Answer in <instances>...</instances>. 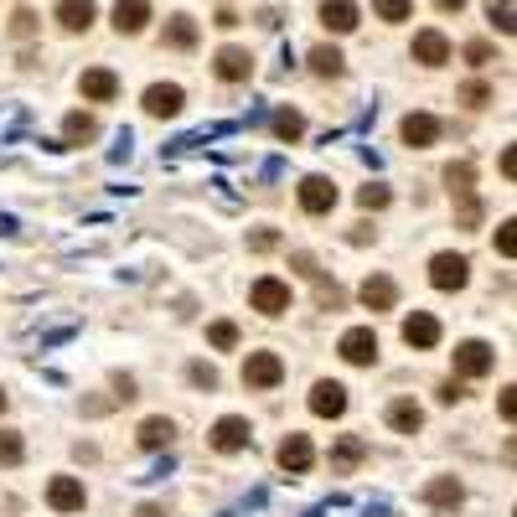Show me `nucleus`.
Segmentation results:
<instances>
[{"mask_svg": "<svg viewBox=\"0 0 517 517\" xmlns=\"http://www.w3.org/2000/svg\"><path fill=\"white\" fill-rule=\"evenodd\" d=\"M497 254H507V259L517 254V233H512V223H502V228H497Z\"/></svg>", "mask_w": 517, "mask_h": 517, "instance_id": "obj_41", "label": "nucleus"}, {"mask_svg": "<svg viewBox=\"0 0 517 517\" xmlns=\"http://www.w3.org/2000/svg\"><path fill=\"white\" fill-rule=\"evenodd\" d=\"M78 88H83V99H94V104H109V99L119 94V78H114L109 68H88V73L78 78Z\"/></svg>", "mask_w": 517, "mask_h": 517, "instance_id": "obj_20", "label": "nucleus"}, {"mask_svg": "<svg viewBox=\"0 0 517 517\" xmlns=\"http://www.w3.org/2000/svg\"><path fill=\"white\" fill-rule=\"evenodd\" d=\"M249 249H254V254H275V249H280V233H275V228H259V233L249 238Z\"/></svg>", "mask_w": 517, "mask_h": 517, "instance_id": "obj_38", "label": "nucleus"}, {"mask_svg": "<svg viewBox=\"0 0 517 517\" xmlns=\"http://www.w3.org/2000/svg\"><path fill=\"white\" fill-rule=\"evenodd\" d=\"M497 368V352L486 342H461L455 347V378H486Z\"/></svg>", "mask_w": 517, "mask_h": 517, "instance_id": "obj_6", "label": "nucleus"}, {"mask_svg": "<svg viewBox=\"0 0 517 517\" xmlns=\"http://www.w3.org/2000/svg\"><path fill=\"white\" fill-rule=\"evenodd\" d=\"M187 378H192L197 388H207V393L218 388V368H212V362H192V368H187Z\"/></svg>", "mask_w": 517, "mask_h": 517, "instance_id": "obj_37", "label": "nucleus"}, {"mask_svg": "<svg viewBox=\"0 0 517 517\" xmlns=\"http://www.w3.org/2000/svg\"><path fill=\"white\" fill-rule=\"evenodd\" d=\"M88 492H83V481L78 476H52L47 481V507L52 512H83Z\"/></svg>", "mask_w": 517, "mask_h": 517, "instance_id": "obj_7", "label": "nucleus"}, {"mask_svg": "<svg viewBox=\"0 0 517 517\" xmlns=\"http://www.w3.org/2000/svg\"><path fill=\"white\" fill-rule=\"evenodd\" d=\"M161 42L176 47V52H192V47H197V21H192V16H171L166 32H161Z\"/></svg>", "mask_w": 517, "mask_h": 517, "instance_id": "obj_24", "label": "nucleus"}, {"mask_svg": "<svg viewBox=\"0 0 517 517\" xmlns=\"http://www.w3.org/2000/svg\"><path fill=\"white\" fill-rule=\"evenodd\" d=\"M99 16L94 0H57V21H63V32H88Z\"/></svg>", "mask_w": 517, "mask_h": 517, "instance_id": "obj_18", "label": "nucleus"}, {"mask_svg": "<svg viewBox=\"0 0 517 517\" xmlns=\"http://www.w3.org/2000/svg\"><path fill=\"white\" fill-rule=\"evenodd\" d=\"M404 342H409L414 352H430V347L440 342V321H435L430 311H414V316H404Z\"/></svg>", "mask_w": 517, "mask_h": 517, "instance_id": "obj_13", "label": "nucleus"}, {"mask_svg": "<svg viewBox=\"0 0 517 517\" xmlns=\"http://www.w3.org/2000/svg\"><path fill=\"white\" fill-rule=\"evenodd\" d=\"M357 202L368 207V212H378V207H388V202H393V192H388V187H378V181H373V187H362V192H357Z\"/></svg>", "mask_w": 517, "mask_h": 517, "instance_id": "obj_35", "label": "nucleus"}, {"mask_svg": "<svg viewBox=\"0 0 517 517\" xmlns=\"http://www.w3.org/2000/svg\"><path fill=\"white\" fill-rule=\"evenodd\" d=\"M280 378H285L280 352H249L243 357V388H280Z\"/></svg>", "mask_w": 517, "mask_h": 517, "instance_id": "obj_1", "label": "nucleus"}, {"mask_svg": "<svg viewBox=\"0 0 517 517\" xmlns=\"http://www.w3.org/2000/svg\"><path fill=\"white\" fill-rule=\"evenodd\" d=\"M388 424L399 435H419V424H424V409L414 399H399V404H388Z\"/></svg>", "mask_w": 517, "mask_h": 517, "instance_id": "obj_25", "label": "nucleus"}, {"mask_svg": "<svg viewBox=\"0 0 517 517\" xmlns=\"http://www.w3.org/2000/svg\"><path fill=\"white\" fill-rule=\"evenodd\" d=\"M181 104H187V94H181V83H150V88H145V109L156 114V119H171V114H181Z\"/></svg>", "mask_w": 517, "mask_h": 517, "instance_id": "obj_12", "label": "nucleus"}, {"mask_svg": "<svg viewBox=\"0 0 517 517\" xmlns=\"http://www.w3.org/2000/svg\"><path fill=\"white\" fill-rule=\"evenodd\" d=\"M414 63H424V68L450 63V42H445V32H419V37H414Z\"/></svg>", "mask_w": 517, "mask_h": 517, "instance_id": "obj_19", "label": "nucleus"}, {"mask_svg": "<svg viewBox=\"0 0 517 517\" xmlns=\"http://www.w3.org/2000/svg\"><path fill=\"white\" fill-rule=\"evenodd\" d=\"M212 73H218L223 83H243V78L254 73V57L243 52V47H223L218 57H212Z\"/></svg>", "mask_w": 517, "mask_h": 517, "instance_id": "obj_15", "label": "nucleus"}, {"mask_svg": "<svg viewBox=\"0 0 517 517\" xmlns=\"http://www.w3.org/2000/svg\"><path fill=\"white\" fill-rule=\"evenodd\" d=\"M218 26H223V32H233V26H238V11L223 6V11H218Z\"/></svg>", "mask_w": 517, "mask_h": 517, "instance_id": "obj_46", "label": "nucleus"}, {"mask_svg": "<svg viewBox=\"0 0 517 517\" xmlns=\"http://www.w3.org/2000/svg\"><path fill=\"white\" fill-rule=\"evenodd\" d=\"M145 21H150V0H119V6H114V32L119 37L145 32Z\"/></svg>", "mask_w": 517, "mask_h": 517, "instance_id": "obj_16", "label": "nucleus"}, {"mask_svg": "<svg viewBox=\"0 0 517 517\" xmlns=\"http://www.w3.org/2000/svg\"><path fill=\"white\" fill-rule=\"evenodd\" d=\"M275 135H280V140H300V135H306V119H300L295 109H280V114H275Z\"/></svg>", "mask_w": 517, "mask_h": 517, "instance_id": "obj_30", "label": "nucleus"}, {"mask_svg": "<svg viewBox=\"0 0 517 517\" xmlns=\"http://www.w3.org/2000/svg\"><path fill=\"white\" fill-rule=\"evenodd\" d=\"M362 461H368V440H362V435H342L337 445H331V476H347Z\"/></svg>", "mask_w": 517, "mask_h": 517, "instance_id": "obj_14", "label": "nucleus"}, {"mask_svg": "<svg viewBox=\"0 0 517 517\" xmlns=\"http://www.w3.org/2000/svg\"><path fill=\"white\" fill-rule=\"evenodd\" d=\"M0 414H6V393H0Z\"/></svg>", "mask_w": 517, "mask_h": 517, "instance_id": "obj_49", "label": "nucleus"}, {"mask_svg": "<svg viewBox=\"0 0 517 517\" xmlns=\"http://www.w3.org/2000/svg\"><path fill=\"white\" fill-rule=\"evenodd\" d=\"M311 68H316L321 78H342V73H347V57H342L337 47H316V52H311Z\"/></svg>", "mask_w": 517, "mask_h": 517, "instance_id": "obj_28", "label": "nucleus"}, {"mask_svg": "<svg viewBox=\"0 0 517 517\" xmlns=\"http://www.w3.org/2000/svg\"><path fill=\"white\" fill-rule=\"evenodd\" d=\"M378 21H409L414 16V0H373Z\"/></svg>", "mask_w": 517, "mask_h": 517, "instance_id": "obj_31", "label": "nucleus"}, {"mask_svg": "<svg viewBox=\"0 0 517 517\" xmlns=\"http://www.w3.org/2000/svg\"><path fill=\"white\" fill-rule=\"evenodd\" d=\"M311 414H321V419H342V414H347V388L331 383V378H321V383L311 388Z\"/></svg>", "mask_w": 517, "mask_h": 517, "instance_id": "obj_11", "label": "nucleus"}, {"mask_svg": "<svg viewBox=\"0 0 517 517\" xmlns=\"http://www.w3.org/2000/svg\"><path fill=\"white\" fill-rule=\"evenodd\" d=\"M455 399H466V388L461 383H440V404H455Z\"/></svg>", "mask_w": 517, "mask_h": 517, "instance_id": "obj_44", "label": "nucleus"}, {"mask_svg": "<svg viewBox=\"0 0 517 517\" xmlns=\"http://www.w3.org/2000/svg\"><path fill=\"white\" fill-rule=\"evenodd\" d=\"M249 306H254L259 316H285V311H290V285H285V280H275V275L254 280V290H249Z\"/></svg>", "mask_w": 517, "mask_h": 517, "instance_id": "obj_2", "label": "nucleus"}, {"mask_svg": "<svg viewBox=\"0 0 517 517\" xmlns=\"http://www.w3.org/2000/svg\"><path fill=\"white\" fill-rule=\"evenodd\" d=\"M399 135H404V145H414V150H430L435 140H440V119L435 114H404V125H399Z\"/></svg>", "mask_w": 517, "mask_h": 517, "instance_id": "obj_10", "label": "nucleus"}, {"mask_svg": "<svg viewBox=\"0 0 517 517\" xmlns=\"http://www.w3.org/2000/svg\"><path fill=\"white\" fill-rule=\"evenodd\" d=\"M461 99H466L471 109H481L486 99H492V88H486V83H466V88H461Z\"/></svg>", "mask_w": 517, "mask_h": 517, "instance_id": "obj_39", "label": "nucleus"}, {"mask_svg": "<svg viewBox=\"0 0 517 517\" xmlns=\"http://www.w3.org/2000/svg\"><path fill=\"white\" fill-rule=\"evenodd\" d=\"M63 135H68V145L99 140V119H94V114H83V109H73V114L63 119Z\"/></svg>", "mask_w": 517, "mask_h": 517, "instance_id": "obj_26", "label": "nucleus"}, {"mask_svg": "<svg viewBox=\"0 0 517 517\" xmlns=\"http://www.w3.org/2000/svg\"><path fill=\"white\" fill-rule=\"evenodd\" d=\"M37 26H42V21H37V11H26V6H21V11L11 16V37H37Z\"/></svg>", "mask_w": 517, "mask_h": 517, "instance_id": "obj_34", "label": "nucleus"}, {"mask_svg": "<svg viewBox=\"0 0 517 517\" xmlns=\"http://www.w3.org/2000/svg\"><path fill=\"white\" fill-rule=\"evenodd\" d=\"M435 6H440V11L450 16V11H466V0H435Z\"/></svg>", "mask_w": 517, "mask_h": 517, "instance_id": "obj_47", "label": "nucleus"}, {"mask_svg": "<svg viewBox=\"0 0 517 517\" xmlns=\"http://www.w3.org/2000/svg\"><path fill=\"white\" fill-rule=\"evenodd\" d=\"M445 187H450V197H471V192H476V171H471V161L445 166Z\"/></svg>", "mask_w": 517, "mask_h": 517, "instance_id": "obj_27", "label": "nucleus"}, {"mask_svg": "<svg viewBox=\"0 0 517 517\" xmlns=\"http://www.w3.org/2000/svg\"><path fill=\"white\" fill-rule=\"evenodd\" d=\"M466 57H471V63H486V57H492V47H486V42H471Z\"/></svg>", "mask_w": 517, "mask_h": 517, "instance_id": "obj_45", "label": "nucleus"}, {"mask_svg": "<svg viewBox=\"0 0 517 517\" xmlns=\"http://www.w3.org/2000/svg\"><path fill=\"white\" fill-rule=\"evenodd\" d=\"M300 207H306L311 212V218H321V212H331V207H337V187H331V181L326 176H306V181H300Z\"/></svg>", "mask_w": 517, "mask_h": 517, "instance_id": "obj_8", "label": "nucleus"}, {"mask_svg": "<svg viewBox=\"0 0 517 517\" xmlns=\"http://www.w3.org/2000/svg\"><path fill=\"white\" fill-rule=\"evenodd\" d=\"M280 471H290V476H300V471H311V461H316V445L306 440V435H285L280 440Z\"/></svg>", "mask_w": 517, "mask_h": 517, "instance_id": "obj_9", "label": "nucleus"}, {"mask_svg": "<svg viewBox=\"0 0 517 517\" xmlns=\"http://www.w3.org/2000/svg\"><path fill=\"white\" fill-rule=\"evenodd\" d=\"M135 517H161V507H140Z\"/></svg>", "mask_w": 517, "mask_h": 517, "instance_id": "obj_48", "label": "nucleus"}, {"mask_svg": "<svg viewBox=\"0 0 517 517\" xmlns=\"http://www.w3.org/2000/svg\"><path fill=\"white\" fill-rule=\"evenodd\" d=\"M337 352L352 362V368H373V362H378V331L373 326H352L347 337L337 342Z\"/></svg>", "mask_w": 517, "mask_h": 517, "instance_id": "obj_3", "label": "nucleus"}, {"mask_svg": "<svg viewBox=\"0 0 517 517\" xmlns=\"http://www.w3.org/2000/svg\"><path fill=\"white\" fill-rule=\"evenodd\" d=\"M502 419H517V388H502V399H497Z\"/></svg>", "mask_w": 517, "mask_h": 517, "instance_id": "obj_42", "label": "nucleus"}, {"mask_svg": "<svg viewBox=\"0 0 517 517\" xmlns=\"http://www.w3.org/2000/svg\"><path fill=\"white\" fill-rule=\"evenodd\" d=\"M486 16H492V26L497 32H517V11H512V0H486Z\"/></svg>", "mask_w": 517, "mask_h": 517, "instance_id": "obj_29", "label": "nucleus"}, {"mask_svg": "<svg viewBox=\"0 0 517 517\" xmlns=\"http://www.w3.org/2000/svg\"><path fill=\"white\" fill-rule=\"evenodd\" d=\"M212 450H223V455H238V450H249L254 445V430H249V419H238V414H228V419H218L212 424Z\"/></svg>", "mask_w": 517, "mask_h": 517, "instance_id": "obj_4", "label": "nucleus"}, {"mask_svg": "<svg viewBox=\"0 0 517 517\" xmlns=\"http://www.w3.org/2000/svg\"><path fill=\"white\" fill-rule=\"evenodd\" d=\"M321 26H326V32H337V37L357 32V6H352V0H321Z\"/></svg>", "mask_w": 517, "mask_h": 517, "instance_id": "obj_17", "label": "nucleus"}, {"mask_svg": "<svg viewBox=\"0 0 517 517\" xmlns=\"http://www.w3.org/2000/svg\"><path fill=\"white\" fill-rule=\"evenodd\" d=\"M471 280V259L466 254H435L430 259V285L435 290H461Z\"/></svg>", "mask_w": 517, "mask_h": 517, "instance_id": "obj_5", "label": "nucleus"}, {"mask_svg": "<svg viewBox=\"0 0 517 517\" xmlns=\"http://www.w3.org/2000/svg\"><path fill=\"white\" fill-rule=\"evenodd\" d=\"M207 342L218 347V352L238 347V326H233V321H212V326H207Z\"/></svg>", "mask_w": 517, "mask_h": 517, "instance_id": "obj_32", "label": "nucleus"}, {"mask_svg": "<svg viewBox=\"0 0 517 517\" xmlns=\"http://www.w3.org/2000/svg\"><path fill=\"white\" fill-rule=\"evenodd\" d=\"M135 435H140V445H145V450H166V445L176 440V424H171L166 414H150Z\"/></svg>", "mask_w": 517, "mask_h": 517, "instance_id": "obj_23", "label": "nucleus"}, {"mask_svg": "<svg viewBox=\"0 0 517 517\" xmlns=\"http://www.w3.org/2000/svg\"><path fill=\"white\" fill-rule=\"evenodd\" d=\"M21 455H26L21 435L16 430H0V466H21Z\"/></svg>", "mask_w": 517, "mask_h": 517, "instance_id": "obj_33", "label": "nucleus"}, {"mask_svg": "<svg viewBox=\"0 0 517 517\" xmlns=\"http://www.w3.org/2000/svg\"><path fill=\"white\" fill-rule=\"evenodd\" d=\"M357 295H362V306H368V311H393V300H399V290H393L388 275H368Z\"/></svg>", "mask_w": 517, "mask_h": 517, "instance_id": "obj_21", "label": "nucleus"}, {"mask_svg": "<svg viewBox=\"0 0 517 517\" xmlns=\"http://www.w3.org/2000/svg\"><path fill=\"white\" fill-rule=\"evenodd\" d=\"M114 388H119V393H114L119 404H130V399H135V378H114Z\"/></svg>", "mask_w": 517, "mask_h": 517, "instance_id": "obj_43", "label": "nucleus"}, {"mask_svg": "<svg viewBox=\"0 0 517 517\" xmlns=\"http://www.w3.org/2000/svg\"><path fill=\"white\" fill-rule=\"evenodd\" d=\"M316 300H321V311H342V290L337 285H331V280H316Z\"/></svg>", "mask_w": 517, "mask_h": 517, "instance_id": "obj_36", "label": "nucleus"}, {"mask_svg": "<svg viewBox=\"0 0 517 517\" xmlns=\"http://www.w3.org/2000/svg\"><path fill=\"white\" fill-rule=\"evenodd\" d=\"M290 264H295V275H306V280H321V269H316V259H311V254H290Z\"/></svg>", "mask_w": 517, "mask_h": 517, "instance_id": "obj_40", "label": "nucleus"}, {"mask_svg": "<svg viewBox=\"0 0 517 517\" xmlns=\"http://www.w3.org/2000/svg\"><path fill=\"white\" fill-rule=\"evenodd\" d=\"M461 481H455V476H435L430 486H424V502H430V507H445V512H455V507H461Z\"/></svg>", "mask_w": 517, "mask_h": 517, "instance_id": "obj_22", "label": "nucleus"}]
</instances>
